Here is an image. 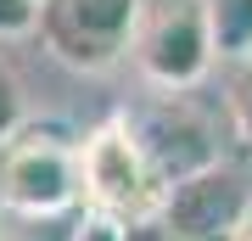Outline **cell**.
I'll return each instance as SVG.
<instances>
[{
  "instance_id": "9",
  "label": "cell",
  "mask_w": 252,
  "mask_h": 241,
  "mask_svg": "<svg viewBox=\"0 0 252 241\" xmlns=\"http://www.w3.org/2000/svg\"><path fill=\"white\" fill-rule=\"evenodd\" d=\"M23 124H28L23 118V84H17V73H11V62L0 56V146H6Z\"/></svg>"
},
{
  "instance_id": "11",
  "label": "cell",
  "mask_w": 252,
  "mask_h": 241,
  "mask_svg": "<svg viewBox=\"0 0 252 241\" xmlns=\"http://www.w3.org/2000/svg\"><path fill=\"white\" fill-rule=\"evenodd\" d=\"M34 17H39V0H0V39L34 34Z\"/></svg>"
},
{
  "instance_id": "10",
  "label": "cell",
  "mask_w": 252,
  "mask_h": 241,
  "mask_svg": "<svg viewBox=\"0 0 252 241\" xmlns=\"http://www.w3.org/2000/svg\"><path fill=\"white\" fill-rule=\"evenodd\" d=\"M230 118H235V135L252 146V62L230 73Z\"/></svg>"
},
{
  "instance_id": "2",
  "label": "cell",
  "mask_w": 252,
  "mask_h": 241,
  "mask_svg": "<svg viewBox=\"0 0 252 241\" xmlns=\"http://www.w3.org/2000/svg\"><path fill=\"white\" fill-rule=\"evenodd\" d=\"M157 202H162V185L152 179L124 118H107L90 135H79V207L90 219L129 230V224L157 219Z\"/></svg>"
},
{
  "instance_id": "3",
  "label": "cell",
  "mask_w": 252,
  "mask_h": 241,
  "mask_svg": "<svg viewBox=\"0 0 252 241\" xmlns=\"http://www.w3.org/2000/svg\"><path fill=\"white\" fill-rule=\"evenodd\" d=\"M146 0H39L34 34L56 62L79 73H107L129 56Z\"/></svg>"
},
{
  "instance_id": "6",
  "label": "cell",
  "mask_w": 252,
  "mask_h": 241,
  "mask_svg": "<svg viewBox=\"0 0 252 241\" xmlns=\"http://www.w3.org/2000/svg\"><path fill=\"white\" fill-rule=\"evenodd\" d=\"M124 124H129V135H135V146L146 157V169H152V179L162 191H168L174 179L202 174V169L219 163L213 129H207L180 96H162V101H152V107H140V112H124Z\"/></svg>"
},
{
  "instance_id": "14",
  "label": "cell",
  "mask_w": 252,
  "mask_h": 241,
  "mask_svg": "<svg viewBox=\"0 0 252 241\" xmlns=\"http://www.w3.org/2000/svg\"><path fill=\"white\" fill-rule=\"evenodd\" d=\"M235 241H252V213H247V224H241V230H235Z\"/></svg>"
},
{
  "instance_id": "7",
  "label": "cell",
  "mask_w": 252,
  "mask_h": 241,
  "mask_svg": "<svg viewBox=\"0 0 252 241\" xmlns=\"http://www.w3.org/2000/svg\"><path fill=\"white\" fill-rule=\"evenodd\" d=\"M207 34H213V56L247 62L252 56V0H202Z\"/></svg>"
},
{
  "instance_id": "15",
  "label": "cell",
  "mask_w": 252,
  "mask_h": 241,
  "mask_svg": "<svg viewBox=\"0 0 252 241\" xmlns=\"http://www.w3.org/2000/svg\"><path fill=\"white\" fill-rule=\"evenodd\" d=\"M247 62H252V56H247Z\"/></svg>"
},
{
  "instance_id": "13",
  "label": "cell",
  "mask_w": 252,
  "mask_h": 241,
  "mask_svg": "<svg viewBox=\"0 0 252 241\" xmlns=\"http://www.w3.org/2000/svg\"><path fill=\"white\" fill-rule=\"evenodd\" d=\"M79 241H124V230H118V224H107V219H90V213H84Z\"/></svg>"
},
{
  "instance_id": "8",
  "label": "cell",
  "mask_w": 252,
  "mask_h": 241,
  "mask_svg": "<svg viewBox=\"0 0 252 241\" xmlns=\"http://www.w3.org/2000/svg\"><path fill=\"white\" fill-rule=\"evenodd\" d=\"M84 213H51V219H0V241H79Z\"/></svg>"
},
{
  "instance_id": "1",
  "label": "cell",
  "mask_w": 252,
  "mask_h": 241,
  "mask_svg": "<svg viewBox=\"0 0 252 241\" xmlns=\"http://www.w3.org/2000/svg\"><path fill=\"white\" fill-rule=\"evenodd\" d=\"M0 213L51 219L79 207V135L62 124H23L0 146Z\"/></svg>"
},
{
  "instance_id": "4",
  "label": "cell",
  "mask_w": 252,
  "mask_h": 241,
  "mask_svg": "<svg viewBox=\"0 0 252 241\" xmlns=\"http://www.w3.org/2000/svg\"><path fill=\"white\" fill-rule=\"evenodd\" d=\"M129 56L146 73V84L168 90V96L196 90L207 79V68H213V34H207L202 0H152L140 11Z\"/></svg>"
},
{
  "instance_id": "12",
  "label": "cell",
  "mask_w": 252,
  "mask_h": 241,
  "mask_svg": "<svg viewBox=\"0 0 252 241\" xmlns=\"http://www.w3.org/2000/svg\"><path fill=\"white\" fill-rule=\"evenodd\" d=\"M124 241H190V236H174V230H162L157 219H146V224H129Z\"/></svg>"
},
{
  "instance_id": "5",
  "label": "cell",
  "mask_w": 252,
  "mask_h": 241,
  "mask_svg": "<svg viewBox=\"0 0 252 241\" xmlns=\"http://www.w3.org/2000/svg\"><path fill=\"white\" fill-rule=\"evenodd\" d=\"M247 213H252V185L224 157L202 174L174 179L157 202V224L174 230V236H190V241H235Z\"/></svg>"
}]
</instances>
